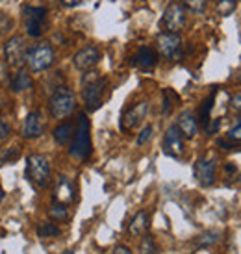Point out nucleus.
I'll return each instance as SVG.
<instances>
[{
	"mask_svg": "<svg viewBox=\"0 0 241 254\" xmlns=\"http://www.w3.org/2000/svg\"><path fill=\"white\" fill-rule=\"evenodd\" d=\"M108 87V80L97 71H85L82 78V99L89 112H95L102 104V97Z\"/></svg>",
	"mask_w": 241,
	"mask_h": 254,
	"instance_id": "1",
	"label": "nucleus"
},
{
	"mask_svg": "<svg viewBox=\"0 0 241 254\" xmlns=\"http://www.w3.org/2000/svg\"><path fill=\"white\" fill-rule=\"evenodd\" d=\"M91 125H89V119L85 113H80L78 115V127L74 130V135H72L71 147H69V154L78 160V162H85L89 156H91Z\"/></svg>",
	"mask_w": 241,
	"mask_h": 254,
	"instance_id": "2",
	"label": "nucleus"
},
{
	"mask_svg": "<svg viewBox=\"0 0 241 254\" xmlns=\"http://www.w3.org/2000/svg\"><path fill=\"white\" fill-rule=\"evenodd\" d=\"M49 106L54 119H65V117H69L74 112V108H76L74 93L67 85H58L56 89L52 91Z\"/></svg>",
	"mask_w": 241,
	"mask_h": 254,
	"instance_id": "3",
	"label": "nucleus"
},
{
	"mask_svg": "<svg viewBox=\"0 0 241 254\" xmlns=\"http://www.w3.org/2000/svg\"><path fill=\"white\" fill-rule=\"evenodd\" d=\"M26 64L34 72L47 71L54 64V50L49 43H37L26 52Z\"/></svg>",
	"mask_w": 241,
	"mask_h": 254,
	"instance_id": "4",
	"label": "nucleus"
},
{
	"mask_svg": "<svg viewBox=\"0 0 241 254\" xmlns=\"http://www.w3.org/2000/svg\"><path fill=\"white\" fill-rule=\"evenodd\" d=\"M26 177L34 186L45 188L50 182V163L47 156L32 154L28 156V165H26Z\"/></svg>",
	"mask_w": 241,
	"mask_h": 254,
	"instance_id": "5",
	"label": "nucleus"
},
{
	"mask_svg": "<svg viewBox=\"0 0 241 254\" xmlns=\"http://www.w3.org/2000/svg\"><path fill=\"white\" fill-rule=\"evenodd\" d=\"M24 28L30 37H39L47 30V9L45 7L26 6L22 9Z\"/></svg>",
	"mask_w": 241,
	"mask_h": 254,
	"instance_id": "6",
	"label": "nucleus"
},
{
	"mask_svg": "<svg viewBox=\"0 0 241 254\" xmlns=\"http://www.w3.org/2000/svg\"><path fill=\"white\" fill-rule=\"evenodd\" d=\"M185 9L182 4L178 2H173L169 6L165 7L162 17V28L169 34H180L185 26Z\"/></svg>",
	"mask_w": 241,
	"mask_h": 254,
	"instance_id": "7",
	"label": "nucleus"
},
{
	"mask_svg": "<svg viewBox=\"0 0 241 254\" xmlns=\"http://www.w3.org/2000/svg\"><path fill=\"white\" fill-rule=\"evenodd\" d=\"M4 54H6L7 65H11L15 69H19L26 64V43L21 36H13L11 39L6 41L4 47Z\"/></svg>",
	"mask_w": 241,
	"mask_h": 254,
	"instance_id": "8",
	"label": "nucleus"
},
{
	"mask_svg": "<svg viewBox=\"0 0 241 254\" xmlns=\"http://www.w3.org/2000/svg\"><path fill=\"white\" fill-rule=\"evenodd\" d=\"M158 50L165 60H178L180 58V50H182V39L178 34H169L163 32L158 36Z\"/></svg>",
	"mask_w": 241,
	"mask_h": 254,
	"instance_id": "9",
	"label": "nucleus"
},
{
	"mask_svg": "<svg viewBox=\"0 0 241 254\" xmlns=\"http://www.w3.org/2000/svg\"><path fill=\"white\" fill-rule=\"evenodd\" d=\"M74 67L78 71H91L95 65L100 62V50L95 45H87L74 54Z\"/></svg>",
	"mask_w": 241,
	"mask_h": 254,
	"instance_id": "10",
	"label": "nucleus"
},
{
	"mask_svg": "<svg viewBox=\"0 0 241 254\" xmlns=\"http://www.w3.org/2000/svg\"><path fill=\"white\" fill-rule=\"evenodd\" d=\"M147 112H149V104H147V102H137V104H134L130 110H126V112L122 113V119H120V130L128 132V130L135 128L143 119H145Z\"/></svg>",
	"mask_w": 241,
	"mask_h": 254,
	"instance_id": "11",
	"label": "nucleus"
},
{
	"mask_svg": "<svg viewBox=\"0 0 241 254\" xmlns=\"http://www.w3.org/2000/svg\"><path fill=\"white\" fill-rule=\"evenodd\" d=\"M163 148L165 152L173 158H180L184 154V141H182V134L177 127H171L167 132H165V137H163Z\"/></svg>",
	"mask_w": 241,
	"mask_h": 254,
	"instance_id": "12",
	"label": "nucleus"
},
{
	"mask_svg": "<svg viewBox=\"0 0 241 254\" xmlns=\"http://www.w3.org/2000/svg\"><path fill=\"white\" fill-rule=\"evenodd\" d=\"M195 178L199 180L200 186H212L215 182V173H217V167L212 160H206V158H200L195 163Z\"/></svg>",
	"mask_w": 241,
	"mask_h": 254,
	"instance_id": "13",
	"label": "nucleus"
},
{
	"mask_svg": "<svg viewBox=\"0 0 241 254\" xmlns=\"http://www.w3.org/2000/svg\"><path fill=\"white\" fill-rule=\"evenodd\" d=\"M45 130V125H43V117L41 112H30L24 119V125H22V137L26 139H34V137H39Z\"/></svg>",
	"mask_w": 241,
	"mask_h": 254,
	"instance_id": "14",
	"label": "nucleus"
},
{
	"mask_svg": "<svg viewBox=\"0 0 241 254\" xmlns=\"http://www.w3.org/2000/svg\"><path fill=\"white\" fill-rule=\"evenodd\" d=\"M132 64L137 65V67L143 69V71H150V69H154L156 64H158L156 50L152 49V47H143V49H139V52L132 58Z\"/></svg>",
	"mask_w": 241,
	"mask_h": 254,
	"instance_id": "15",
	"label": "nucleus"
},
{
	"mask_svg": "<svg viewBox=\"0 0 241 254\" xmlns=\"http://www.w3.org/2000/svg\"><path fill=\"white\" fill-rule=\"evenodd\" d=\"M54 200L61 202V204H69L74 200V188H72L71 180L67 177H60L56 184V191H54Z\"/></svg>",
	"mask_w": 241,
	"mask_h": 254,
	"instance_id": "16",
	"label": "nucleus"
},
{
	"mask_svg": "<svg viewBox=\"0 0 241 254\" xmlns=\"http://www.w3.org/2000/svg\"><path fill=\"white\" fill-rule=\"evenodd\" d=\"M177 128L180 130V134L184 135V137L191 139L199 132V121L195 119V115H191V113H182L180 119H178Z\"/></svg>",
	"mask_w": 241,
	"mask_h": 254,
	"instance_id": "17",
	"label": "nucleus"
},
{
	"mask_svg": "<svg viewBox=\"0 0 241 254\" xmlns=\"http://www.w3.org/2000/svg\"><path fill=\"white\" fill-rule=\"evenodd\" d=\"M149 230V213L147 212H137L134 215V219L128 225V232L132 236H143Z\"/></svg>",
	"mask_w": 241,
	"mask_h": 254,
	"instance_id": "18",
	"label": "nucleus"
},
{
	"mask_svg": "<svg viewBox=\"0 0 241 254\" xmlns=\"http://www.w3.org/2000/svg\"><path fill=\"white\" fill-rule=\"evenodd\" d=\"M74 125H72L71 121H67V123H61V125H58L56 128H54V132H52V135H54V139H56L60 145H67V143L72 139V135H74Z\"/></svg>",
	"mask_w": 241,
	"mask_h": 254,
	"instance_id": "19",
	"label": "nucleus"
},
{
	"mask_svg": "<svg viewBox=\"0 0 241 254\" xmlns=\"http://www.w3.org/2000/svg\"><path fill=\"white\" fill-rule=\"evenodd\" d=\"M32 87V78H30L28 72L24 71H19L17 74L13 76V80H11V89L13 91H26V89H30Z\"/></svg>",
	"mask_w": 241,
	"mask_h": 254,
	"instance_id": "20",
	"label": "nucleus"
},
{
	"mask_svg": "<svg viewBox=\"0 0 241 254\" xmlns=\"http://www.w3.org/2000/svg\"><path fill=\"white\" fill-rule=\"evenodd\" d=\"M60 234H61V230L50 221H43L37 225V236H41V238H56Z\"/></svg>",
	"mask_w": 241,
	"mask_h": 254,
	"instance_id": "21",
	"label": "nucleus"
},
{
	"mask_svg": "<svg viewBox=\"0 0 241 254\" xmlns=\"http://www.w3.org/2000/svg\"><path fill=\"white\" fill-rule=\"evenodd\" d=\"M213 102H215V91H213L212 95L202 102V106H200V110H199V119H200L202 125H206V123L210 121V113H212Z\"/></svg>",
	"mask_w": 241,
	"mask_h": 254,
	"instance_id": "22",
	"label": "nucleus"
},
{
	"mask_svg": "<svg viewBox=\"0 0 241 254\" xmlns=\"http://www.w3.org/2000/svg\"><path fill=\"white\" fill-rule=\"evenodd\" d=\"M50 217L54 219V221H67L69 217V210H67V204H61V202H54V204L50 206Z\"/></svg>",
	"mask_w": 241,
	"mask_h": 254,
	"instance_id": "23",
	"label": "nucleus"
},
{
	"mask_svg": "<svg viewBox=\"0 0 241 254\" xmlns=\"http://www.w3.org/2000/svg\"><path fill=\"white\" fill-rule=\"evenodd\" d=\"M236 7H238V0H219L217 2V13L223 15V17H228V15H232L236 11Z\"/></svg>",
	"mask_w": 241,
	"mask_h": 254,
	"instance_id": "24",
	"label": "nucleus"
},
{
	"mask_svg": "<svg viewBox=\"0 0 241 254\" xmlns=\"http://www.w3.org/2000/svg\"><path fill=\"white\" fill-rule=\"evenodd\" d=\"M184 9H189L191 13H204L208 0H182Z\"/></svg>",
	"mask_w": 241,
	"mask_h": 254,
	"instance_id": "25",
	"label": "nucleus"
},
{
	"mask_svg": "<svg viewBox=\"0 0 241 254\" xmlns=\"http://www.w3.org/2000/svg\"><path fill=\"white\" fill-rule=\"evenodd\" d=\"M215 241H217V234H215V232H206V234H202V236H199V238L195 240V243H197V247L206 249V247H212Z\"/></svg>",
	"mask_w": 241,
	"mask_h": 254,
	"instance_id": "26",
	"label": "nucleus"
},
{
	"mask_svg": "<svg viewBox=\"0 0 241 254\" xmlns=\"http://www.w3.org/2000/svg\"><path fill=\"white\" fill-rule=\"evenodd\" d=\"M173 102H178V95L173 93L171 89H165V91H163V113H165V115L171 112Z\"/></svg>",
	"mask_w": 241,
	"mask_h": 254,
	"instance_id": "27",
	"label": "nucleus"
},
{
	"mask_svg": "<svg viewBox=\"0 0 241 254\" xmlns=\"http://www.w3.org/2000/svg\"><path fill=\"white\" fill-rule=\"evenodd\" d=\"M139 253H141V254H158L156 243H154V240H152L150 236L143 238L141 245H139Z\"/></svg>",
	"mask_w": 241,
	"mask_h": 254,
	"instance_id": "28",
	"label": "nucleus"
},
{
	"mask_svg": "<svg viewBox=\"0 0 241 254\" xmlns=\"http://www.w3.org/2000/svg\"><path fill=\"white\" fill-rule=\"evenodd\" d=\"M19 158V148L13 147L9 148V150H6L4 154L0 156V165H4V163H11L13 160H17Z\"/></svg>",
	"mask_w": 241,
	"mask_h": 254,
	"instance_id": "29",
	"label": "nucleus"
},
{
	"mask_svg": "<svg viewBox=\"0 0 241 254\" xmlns=\"http://www.w3.org/2000/svg\"><path fill=\"white\" fill-rule=\"evenodd\" d=\"M152 132H154V128L150 127V125H147V127L139 132V135H137V145H139V147H141V145H145V143L152 137Z\"/></svg>",
	"mask_w": 241,
	"mask_h": 254,
	"instance_id": "30",
	"label": "nucleus"
},
{
	"mask_svg": "<svg viewBox=\"0 0 241 254\" xmlns=\"http://www.w3.org/2000/svg\"><path fill=\"white\" fill-rule=\"evenodd\" d=\"M11 26H13V21L6 13H0V36H4L6 32H9Z\"/></svg>",
	"mask_w": 241,
	"mask_h": 254,
	"instance_id": "31",
	"label": "nucleus"
},
{
	"mask_svg": "<svg viewBox=\"0 0 241 254\" xmlns=\"http://www.w3.org/2000/svg\"><path fill=\"white\" fill-rule=\"evenodd\" d=\"M227 139H230L232 143H241V123L236 125L234 128H230L227 134Z\"/></svg>",
	"mask_w": 241,
	"mask_h": 254,
	"instance_id": "32",
	"label": "nucleus"
},
{
	"mask_svg": "<svg viewBox=\"0 0 241 254\" xmlns=\"http://www.w3.org/2000/svg\"><path fill=\"white\" fill-rule=\"evenodd\" d=\"M204 128H206V132H208L210 135L217 134V132H219V128H221V119H210L204 125Z\"/></svg>",
	"mask_w": 241,
	"mask_h": 254,
	"instance_id": "33",
	"label": "nucleus"
},
{
	"mask_svg": "<svg viewBox=\"0 0 241 254\" xmlns=\"http://www.w3.org/2000/svg\"><path fill=\"white\" fill-rule=\"evenodd\" d=\"M9 134H11V128H9V125H7V121L4 119V117H0V141L7 139Z\"/></svg>",
	"mask_w": 241,
	"mask_h": 254,
	"instance_id": "34",
	"label": "nucleus"
},
{
	"mask_svg": "<svg viewBox=\"0 0 241 254\" xmlns=\"http://www.w3.org/2000/svg\"><path fill=\"white\" fill-rule=\"evenodd\" d=\"M217 145H219L221 148H225V150H234L236 148V143H232L230 139H219Z\"/></svg>",
	"mask_w": 241,
	"mask_h": 254,
	"instance_id": "35",
	"label": "nucleus"
},
{
	"mask_svg": "<svg viewBox=\"0 0 241 254\" xmlns=\"http://www.w3.org/2000/svg\"><path fill=\"white\" fill-rule=\"evenodd\" d=\"M230 104H232V108H234L236 112H241V93H238L234 99L230 100Z\"/></svg>",
	"mask_w": 241,
	"mask_h": 254,
	"instance_id": "36",
	"label": "nucleus"
},
{
	"mask_svg": "<svg viewBox=\"0 0 241 254\" xmlns=\"http://www.w3.org/2000/svg\"><path fill=\"white\" fill-rule=\"evenodd\" d=\"M114 254H132V251L128 247H124V245H119V247L114 249Z\"/></svg>",
	"mask_w": 241,
	"mask_h": 254,
	"instance_id": "37",
	"label": "nucleus"
},
{
	"mask_svg": "<svg viewBox=\"0 0 241 254\" xmlns=\"http://www.w3.org/2000/svg\"><path fill=\"white\" fill-rule=\"evenodd\" d=\"M82 0H61V4L67 7H74V6H78Z\"/></svg>",
	"mask_w": 241,
	"mask_h": 254,
	"instance_id": "38",
	"label": "nucleus"
},
{
	"mask_svg": "<svg viewBox=\"0 0 241 254\" xmlns=\"http://www.w3.org/2000/svg\"><path fill=\"white\" fill-rule=\"evenodd\" d=\"M4 72H6V71H4V67L0 65V80H4Z\"/></svg>",
	"mask_w": 241,
	"mask_h": 254,
	"instance_id": "39",
	"label": "nucleus"
},
{
	"mask_svg": "<svg viewBox=\"0 0 241 254\" xmlns=\"http://www.w3.org/2000/svg\"><path fill=\"white\" fill-rule=\"evenodd\" d=\"M2 200H4V190L0 188V202H2Z\"/></svg>",
	"mask_w": 241,
	"mask_h": 254,
	"instance_id": "40",
	"label": "nucleus"
},
{
	"mask_svg": "<svg viewBox=\"0 0 241 254\" xmlns=\"http://www.w3.org/2000/svg\"><path fill=\"white\" fill-rule=\"evenodd\" d=\"M2 108H4V99L0 97V110H2Z\"/></svg>",
	"mask_w": 241,
	"mask_h": 254,
	"instance_id": "41",
	"label": "nucleus"
},
{
	"mask_svg": "<svg viewBox=\"0 0 241 254\" xmlns=\"http://www.w3.org/2000/svg\"><path fill=\"white\" fill-rule=\"evenodd\" d=\"M61 254H74L72 251H65V253H61Z\"/></svg>",
	"mask_w": 241,
	"mask_h": 254,
	"instance_id": "42",
	"label": "nucleus"
},
{
	"mask_svg": "<svg viewBox=\"0 0 241 254\" xmlns=\"http://www.w3.org/2000/svg\"><path fill=\"white\" fill-rule=\"evenodd\" d=\"M240 82H241V76H240Z\"/></svg>",
	"mask_w": 241,
	"mask_h": 254,
	"instance_id": "43",
	"label": "nucleus"
},
{
	"mask_svg": "<svg viewBox=\"0 0 241 254\" xmlns=\"http://www.w3.org/2000/svg\"><path fill=\"white\" fill-rule=\"evenodd\" d=\"M191 254H195V253H191Z\"/></svg>",
	"mask_w": 241,
	"mask_h": 254,
	"instance_id": "44",
	"label": "nucleus"
}]
</instances>
